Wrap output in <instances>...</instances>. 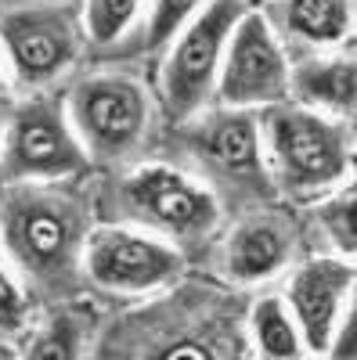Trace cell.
Wrapping results in <instances>:
<instances>
[{"label": "cell", "mask_w": 357, "mask_h": 360, "mask_svg": "<svg viewBox=\"0 0 357 360\" xmlns=\"http://www.w3.org/2000/svg\"><path fill=\"white\" fill-rule=\"evenodd\" d=\"M271 144L292 188H321L346 166L343 130L311 112L282 108L271 115Z\"/></svg>", "instance_id": "cell-1"}, {"label": "cell", "mask_w": 357, "mask_h": 360, "mask_svg": "<svg viewBox=\"0 0 357 360\" xmlns=\"http://www.w3.org/2000/svg\"><path fill=\"white\" fill-rule=\"evenodd\" d=\"M238 15H242V0H213V8L177 44L166 69V105L173 115H188L202 101V90L210 86L217 54L231 33V25L238 22Z\"/></svg>", "instance_id": "cell-2"}, {"label": "cell", "mask_w": 357, "mask_h": 360, "mask_svg": "<svg viewBox=\"0 0 357 360\" xmlns=\"http://www.w3.org/2000/svg\"><path fill=\"white\" fill-rule=\"evenodd\" d=\"M76 123L94 152L119 155L137 141L144 127V101L134 83L123 79H91L73 98Z\"/></svg>", "instance_id": "cell-3"}, {"label": "cell", "mask_w": 357, "mask_h": 360, "mask_svg": "<svg viewBox=\"0 0 357 360\" xmlns=\"http://www.w3.org/2000/svg\"><path fill=\"white\" fill-rule=\"evenodd\" d=\"M8 234L33 274L54 278L73 259L76 220L65 205H51V198H18L8 209Z\"/></svg>", "instance_id": "cell-4"}, {"label": "cell", "mask_w": 357, "mask_h": 360, "mask_svg": "<svg viewBox=\"0 0 357 360\" xmlns=\"http://www.w3.org/2000/svg\"><path fill=\"white\" fill-rule=\"evenodd\" d=\"M87 266L98 285L105 288H127V292H141L163 285L177 274V256L156 242L144 238L123 234V231H101L91 238L87 249Z\"/></svg>", "instance_id": "cell-5"}, {"label": "cell", "mask_w": 357, "mask_h": 360, "mask_svg": "<svg viewBox=\"0 0 357 360\" xmlns=\"http://www.w3.org/2000/svg\"><path fill=\"white\" fill-rule=\"evenodd\" d=\"M224 101H271L285 94V65L260 15H246L234 29L231 58L224 69Z\"/></svg>", "instance_id": "cell-6"}, {"label": "cell", "mask_w": 357, "mask_h": 360, "mask_svg": "<svg viewBox=\"0 0 357 360\" xmlns=\"http://www.w3.org/2000/svg\"><path fill=\"white\" fill-rule=\"evenodd\" d=\"M127 202L141 217L156 220L177 234H202L217 220V209L210 195H202L195 184L170 169H141L123 188Z\"/></svg>", "instance_id": "cell-7"}, {"label": "cell", "mask_w": 357, "mask_h": 360, "mask_svg": "<svg viewBox=\"0 0 357 360\" xmlns=\"http://www.w3.org/2000/svg\"><path fill=\"white\" fill-rule=\"evenodd\" d=\"M15 173H69L83 162L80 148L65 134L62 119L47 105H29L18 112L11 127V155Z\"/></svg>", "instance_id": "cell-8"}, {"label": "cell", "mask_w": 357, "mask_h": 360, "mask_svg": "<svg viewBox=\"0 0 357 360\" xmlns=\"http://www.w3.org/2000/svg\"><path fill=\"white\" fill-rule=\"evenodd\" d=\"M353 281V270L346 263H332V259H311L300 274L292 278L289 299H292V310L300 317L307 342L314 349L329 346L332 335V321L339 314L343 303V292Z\"/></svg>", "instance_id": "cell-9"}, {"label": "cell", "mask_w": 357, "mask_h": 360, "mask_svg": "<svg viewBox=\"0 0 357 360\" xmlns=\"http://www.w3.org/2000/svg\"><path fill=\"white\" fill-rule=\"evenodd\" d=\"M4 37L25 79H44L62 69L73 54V40L62 18L51 15H18L4 22Z\"/></svg>", "instance_id": "cell-10"}, {"label": "cell", "mask_w": 357, "mask_h": 360, "mask_svg": "<svg viewBox=\"0 0 357 360\" xmlns=\"http://www.w3.org/2000/svg\"><path fill=\"white\" fill-rule=\"evenodd\" d=\"M289 252V227L275 217L246 220L227 242V274L238 281L267 278L285 263Z\"/></svg>", "instance_id": "cell-11"}, {"label": "cell", "mask_w": 357, "mask_h": 360, "mask_svg": "<svg viewBox=\"0 0 357 360\" xmlns=\"http://www.w3.org/2000/svg\"><path fill=\"white\" fill-rule=\"evenodd\" d=\"M206 162L224 173H256V127L246 115H220L195 137Z\"/></svg>", "instance_id": "cell-12"}, {"label": "cell", "mask_w": 357, "mask_h": 360, "mask_svg": "<svg viewBox=\"0 0 357 360\" xmlns=\"http://www.w3.org/2000/svg\"><path fill=\"white\" fill-rule=\"evenodd\" d=\"M285 22L292 33L314 44H332L350 29V4L346 0H289Z\"/></svg>", "instance_id": "cell-13"}, {"label": "cell", "mask_w": 357, "mask_h": 360, "mask_svg": "<svg viewBox=\"0 0 357 360\" xmlns=\"http://www.w3.org/2000/svg\"><path fill=\"white\" fill-rule=\"evenodd\" d=\"M296 86L307 101L329 105L336 112H350L353 105V62L339 58V62L329 65H307L296 76Z\"/></svg>", "instance_id": "cell-14"}, {"label": "cell", "mask_w": 357, "mask_h": 360, "mask_svg": "<svg viewBox=\"0 0 357 360\" xmlns=\"http://www.w3.org/2000/svg\"><path fill=\"white\" fill-rule=\"evenodd\" d=\"M253 328H256V342L267 356H296L300 346H296V332L282 310L278 299H260L253 310Z\"/></svg>", "instance_id": "cell-15"}, {"label": "cell", "mask_w": 357, "mask_h": 360, "mask_svg": "<svg viewBox=\"0 0 357 360\" xmlns=\"http://www.w3.org/2000/svg\"><path fill=\"white\" fill-rule=\"evenodd\" d=\"M134 11H137V0H91V15H87L91 37L98 44L115 40L123 33V25L134 18Z\"/></svg>", "instance_id": "cell-16"}, {"label": "cell", "mask_w": 357, "mask_h": 360, "mask_svg": "<svg viewBox=\"0 0 357 360\" xmlns=\"http://www.w3.org/2000/svg\"><path fill=\"white\" fill-rule=\"evenodd\" d=\"M76 346H80V328H76V321H73V317H54L44 332H40V339H37L33 349H29V356H58V360H69V356H76Z\"/></svg>", "instance_id": "cell-17"}, {"label": "cell", "mask_w": 357, "mask_h": 360, "mask_svg": "<svg viewBox=\"0 0 357 360\" xmlns=\"http://www.w3.org/2000/svg\"><path fill=\"white\" fill-rule=\"evenodd\" d=\"M321 224H325V231L332 234V242L350 256V252H353V188H346V191L336 195L332 202H325Z\"/></svg>", "instance_id": "cell-18"}, {"label": "cell", "mask_w": 357, "mask_h": 360, "mask_svg": "<svg viewBox=\"0 0 357 360\" xmlns=\"http://www.w3.org/2000/svg\"><path fill=\"white\" fill-rule=\"evenodd\" d=\"M199 4V0H159L156 15H152V40L148 44H163L177 25L188 18V11Z\"/></svg>", "instance_id": "cell-19"}, {"label": "cell", "mask_w": 357, "mask_h": 360, "mask_svg": "<svg viewBox=\"0 0 357 360\" xmlns=\"http://www.w3.org/2000/svg\"><path fill=\"white\" fill-rule=\"evenodd\" d=\"M22 314H25V303H22L18 288L4 278V270H0V324L18 328L22 324Z\"/></svg>", "instance_id": "cell-20"}, {"label": "cell", "mask_w": 357, "mask_h": 360, "mask_svg": "<svg viewBox=\"0 0 357 360\" xmlns=\"http://www.w3.org/2000/svg\"><path fill=\"white\" fill-rule=\"evenodd\" d=\"M353 328H357V321L350 317L346 328H343V335H339V342H336V356H353Z\"/></svg>", "instance_id": "cell-21"}, {"label": "cell", "mask_w": 357, "mask_h": 360, "mask_svg": "<svg viewBox=\"0 0 357 360\" xmlns=\"http://www.w3.org/2000/svg\"><path fill=\"white\" fill-rule=\"evenodd\" d=\"M246 4H260V0H246Z\"/></svg>", "instance_id": "cell-22"}]
</instances>
